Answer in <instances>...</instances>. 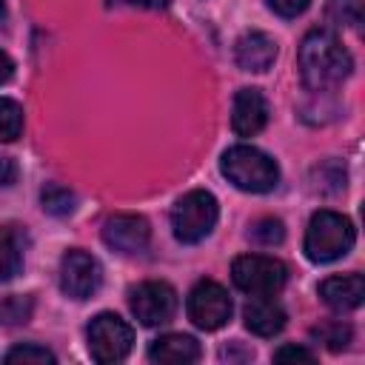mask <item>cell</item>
Returning <instances> with one entry per match:
<instances>
[{"mask_svg":"<svg viewBox=\"0 0 365 365\" xmlns=\"http://www.w3.org/2000/svg\"><path fill=\"white\" fill-rule=\"evenodd\" d=\"M14 180H17V165H14V160H11V157H0V185L9 188V185H14Z\"/></svg>","mask_w":365,"mask_h":365,"instance_id":"26","label":"cell"},{"mask_svg":"<svg viewBox=\"0 0 365 365\" xmlns=\"http://www.w3.org/2000/svg\"><path fill=\"white\" fill-rule=\"evenodd\" d=\"M311 336L319 339L328 351H342V348H348V342H351L354 334H351V328L345 322L328 319V322H319L317 328H311Z\"/></svg>","mask_w":365,"mask_h":365,"instance_id":"19","label":"cell"},{"mask_svg":"<svg viewBox=\"0 0 365 365\" xmlns=\"http://www.w3.org/2000/svg\"><path fill=\"white\" fill-rule=\"evenodd\" d=\"M251 240L259 242V245H265V248L279 245V242L285 240V225H282V220H277V217H262V220H257L254 228H251Z\"/></svg>","mask_w":365,"mask_h":365,"instance_id":"21","label":"cell"},{"mask_svg":"<svg viewBox=\"0 0 365 365\" xmlns=\"http://www.w3.org/2000/svg\"><path fill=\"white\" fill-rule=\"evenodd\" d=\"M31 308H34V302L29 297H17V294L6 297V299H0V322L3 325H20L31 317Z\"/></svg>","mask_w":365,"mask_h":365,"instance_id":"22","label":"cell"},{"mask_svg":"<svg viewBox=\"0 0 365 365\" xmlns=\"http://www.w3.org/2000/svg\"><path fill=\"white\" fill-rule=\"evenodd\" d=\"M268 123V103L259 88H240L231 106V128L240 137H254Z\"/></svg>","mask_w":365,"mask_h":365,"instance_id":"11","label":"cell"},{"mask_svg":"<svg viewBox=\"0 0 365 365\" xmlns=\"http://www.w3.org/2000/svg\"><path fill=\"white\" fill-rule=\"evenodd\" d=\"M111 6H163L165 0H108Z\"/></svg>","mask_w":365,"mask_h":365,"instance_id":"28","label":"cell"},{"mask_svg":"<svg viewBox=\"0 0 365 365\" xmlns=\"http://www.w3.org/2000/svg\"><path fill=\"white\" fill-rule=\"evenodd\" d=\"M6 362H34V365H43V362H57V356L48 351V348H43V345H34V342H26V345H17V348H11L9 354H6Z\"/></svg>","mask_w":365,"mask_h":365,"instance_id":"23","label":"cell"},{"mask_svg":"<svg viewBox=\"0 0 365 365\" xmlns=\"http://www.w3.org/2000/svg\"><path fill=\"white\" fill-rule=\"evenodd\" d=\"M23 131V108L11 97H0V143L17 140Z\"/></svg>","mask_w":365,"mask_h":365,"instance_id":"18","label":"cell"},{"mask_svg":"<svg viewBox=\"0 0 365 365\" xmlns=\"http://www.w3.org/2000/svg\"><path fill=\"white\" fill-rule=\"evenodd\" d=\"M103 282L100 262L86 251H68L60 259V288L71 299H88Z\"/></svg>","mask_w":365,"mask_h":365,"instance_id":"9","label":"cell"},{"mask_svg":"<svg viewBox=\"0 0 365 365\" xmlns=\"http://www.w3.org/2000/svg\"><path fill=\"white\" fill-rule=\"evenodd\" d=\"M231 279L248 297H274L288 282V268L277 257L242 254L231 265Z\"/></svg>","mask_w":365,"mask_h":365,"instance_id":"5","label":"cell"},{"mask_svg":"<svg viewBox=\"0 0 365 365\" xmlns=\"http://www.w3.org/2000/svg\"><path fill=\"white\" fill-rule=\"evenodd\" d=\"M325 11L336 26L356 29L362 23V0H328Z\"/></svg>","mask_w":365,"mask_h":365,"instance_id":"20","label":"cell"},{"mask_svg":"<svg viewBox=\"0 0 365 365\" xmlns=\"http://www.w3.org/2000/svg\"><path fill=\"white\" fill-rule=\"evenodd\" d=\"M220 171L228 177V182H234L240 191L248 194L274 191L279 182L277 163L254 145H231L220 160Z\"/></svg>","mask_w":365,"mask_h":365,"instance_id":"3","label":"cell"},{"mask_svg":"<svg viewBox=\"0 0 365 365\" xmlns=\"http://www.w3.org/2000/svg\"><path fill=\"white\" fill-rule=\"evenodd\" d=\"M6 17H9V11H6V3L0 0V26H6Z\"/></svg>","mask_w":365,"mask_h":365,"instance_id":"29","label":"cell"},{"mask_svg":"<svg viewBox=\"0 0 365 365\" xmlns=\"http://www.w3.org/2000/svg\"><path fill=\"white\" fill-rule=\"evenodd\" d=\"M265 3L279 17H297V14H302L311 6V0H265Z\"/></svg>","mask_w":365,"mask_h":365,"instance_id":"24","label":"cell"},{"mask_svg":"<svg viewBox=\"0 0 365 365\" xmlns=\"http://www.w3.org/2000/svg\"><path fill=\"white\" fill-rule=\"evenodd\" d=\"M217 217H220V205H217V197L211 191H202V188H194L188 194H182L174 208H171V228H174V237L185 245H194V242H202L214 225H217Z\"/></svg>","mask_w":365,"mask_h":365,"instance_id":"4","label":"cell"},{"mask_svg":"<svg viewBox=\"0 0 365 365\" xmlns=\"http://www.w3.org/2000/svg\"><path fill=\"white\" fill-rule=\"evenodd\" d=\"M297 63H299V77L311 91H325L339 86L354 68L348 48L328 29H314L302 37Z\"/></svg>","mask_w":365,"mask_h":365,"instance_id":"1","label":"cell"},{"mask_svg":"<svg viewBox=\"0 0 365 365\" xmlns=\"http://www.w3.org/2000/svg\"><path fill=\"white\" fill-rule=\"evenodd\" d=\"M23 268V248L14 228L0 225V282H9Z\"/></svg>","mask_w":365,"mask_h":365,"instance_id":"16","label":"cell"},{"mask_svg":"<svg viewBox=\"0 0 365 365\" xmlns=\"http://www.w3.org/2000/svg\"><path fill=\"white\" fill-rule=\"evenodd\" d=\"M11 74H14V63H11V57L0 48V86H3L6 80H11Z\"/></svg>","mask_w":365,"mask_h":365,"instance_id":"27","label":"cell"},{"mask_svg":"<svg viewBox=\"0 0 365 365\" xmlns=\"http://www.w3.org/2000/svg\"><path fill=\"white\" fill-rule=\"evenodd\" d=\"M234 60L242 71L262 74L277 60V43L265 31H245L234 46Z\"/></svg>","mask_w":365,"mask_h":365,"instance_id":"12","label":"cell"},{"mask_svg":"<svg viewBox=\"0 0 365 365\" xmlns=\"http://www.w3.org/2000/svg\"><path fill=\"white\" fill-rule=\"evenodd\" d=\"M274 359L277 362H285V359H299V362H314V354L308 348H299V345H282L274 351Z\"/></svg>","mask_w":365,"mask_h":365,"instance_id":"25","label":"cell"},{"mask_svg":"<svg viewBox=\"0 0 365 365\" xmlns=\"http://www.w3.org/2000/svg\"><path fill=\"white\" fill-rule=\"evenodd\" d=\"M354 240H356L354 222L345 214L322 208L311 217V222L305 228L302 251L311 262H334L354 248Z\"/></svg>","mask_w":365,"mask_h":365,"instance_id":"2","label":"cell"},{"mask_svg":"<svg viewBox=\"0 0 365 365\" xmlns=\"http://www.w3.org/2000/svg\"><path fill=\"white\" fill-rule=\"evenodd\" d=\"M319 297L331 311H354L365 299V279L362 274H336L319 282Z\"/></svg>","mask_w":365,"mask_h":365,"instance_id":"13","label":"cell"},{"mask_svg":"<svg viewBox=\"0 0 365 365\" xmlns=\"http://www.w3.org/2000/svg\"><path fill=\"white\" fill-rule=\"evenodd\" d=\"M151 225L140 214H114L103 225V242L117 254H140L148 248Z\"/></svg>","mask_w":365,"mask_h":365,"instance_id":"10","label":"cell"},{"mask_svg":"<svg viewBox=\"0 0 365 365\" xmlns=\"http://www.w3.org/2000/svg\"><path fill=\"white\" fill-rule=\"evenodd\" d=\"M200 342L188 334H165L160 339H154V345L148 348V359L151 362H163V365H185V362H197L200 359Z\"/></svg>","mask_w":365,"mask_h":365,"instance_id":"15","label":"cell"},{"mask_svg":"<svg viewBox=\"0 0 365 365\" xmlns=\"http://www.w3.org/2000/svg\"><path fill=\"white\" fill-rule=\"evenodd\" d=\"M128 308H131V314L137 317L140 325H145V328L163 325L177 311V291L168 282H160V279L140 282L128 297Z\"/></svg>","mask_w":365,"mask_h":365,"instance_id":"8","label":"cell"},{"mask_svg":"<svg viewBox=\"0 0 365 365\" xmlns=\"http://www.w3.org/2000/svg\"><path fill=\"white\" fill-rule=\"evenodd\" d=\"M245 328L257 336H274L285 328V311L271 297H251V302L242 308Z\"/></svg>","mask_w":365,"mask_h":365,"instance_id":"14","label":"cell"},{"mask_svg":"<svg viewBox=\"0 0 365 365\" xmlns=\"http://www.w3.org/2000/svg\"><path fill=\"white\" fill-rule=\"evenodd\" d=\"M231 311H234L231 297H228V291L220 282L202 279V282H197L188 291L185 314H188V319L200 331H217V328H222L231 319Z\"/></svg>","mask_w":365,"mask_h":365,"instance_id":"7","label":"cell"},{"mask_svg":"<svg viewBox=\"0 0 365 365\" xmlns=\"http://www.w3.org/2000/svg\"><path fill=\"white\" fill-rule=\"evenodd\" d=\"M86 336H88V354H91V359L94 362H103V365L125 359L128 351H131V345H134L131 325L123 317L111 314V311L97 314L88 322Z\"/></svg>","mask_w":365,"mask_h":365,"instance_id":"6","label":"cell"},{"mask_svg":"<svg viewBox=\"0 0 365 365\" xmlns=\"http://www.w3.org/2000/svg\"><path fill=\"white\" fill-rule=\"evenodd\" d=\"M40 202H43V211H48V214H54V217H66V214L74 211L77 197H74V191H68L66 185L48 182V185H43V191H40Z\"/></svg>","mask_w":365,"mask_h":365,"instance_id":"17","label":"cell"}]
</instances>
